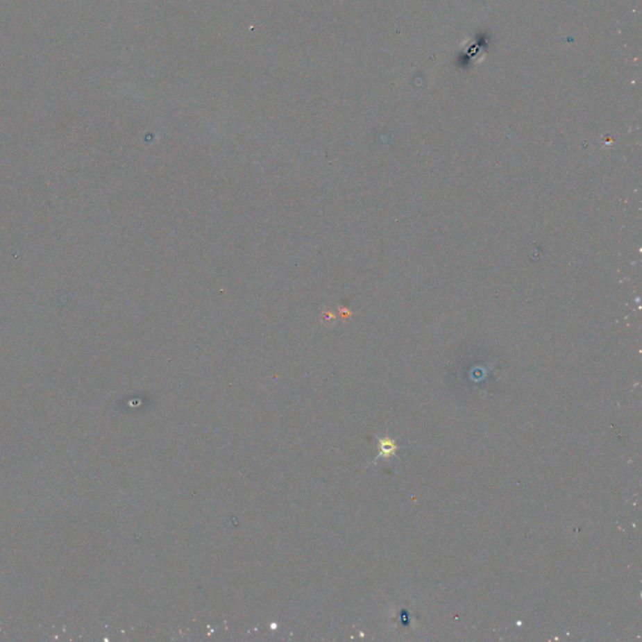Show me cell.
I'll return each instance as SVG.
<instances>
[{"instance_id": "cell-1", "label": "cell", "mask_w": 642, "mask_h": 642, "mask_svg": "<svg viewBox=\"0 0 642 642\" xmlns=\"http://www.w3.org/2000/svg\"><path fill=\"white\" fill-rule=\"evenodd\" d=\"M379 448H380V455H383V457H390V455H394L396 450V443L391 439L380 441Z\"/></svg>"}]
</instances>
